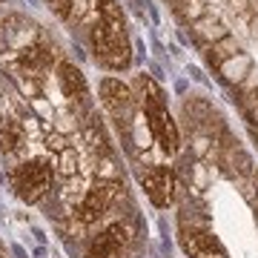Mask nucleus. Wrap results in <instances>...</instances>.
<instances>
[{
    "label": "nucleus",
    "mask_w": 258,
    "mask_h": 258,
    "mask_svg": "<svg viewBox=\"0 0 258 258\" xmlns=\"http://www.w3.org/2000/svg\"><path fill=\"white\" fill-rule=\"evenodd\" d=\"M49 9H55V15L60 18H69V12H72V0H46Z\"/></svg>",
    "instance_id": "obj_11"
},
{
    "label": "nucleus",
    "mask_w": 258,
    "mask_h": 258,
    "mask_svg": "<svg viewBox=\"0 0 258 258\" xmlns=\"http://www.w3.org/2000/svg\"><path fill=\"white\" fill-rule=\"evenodd\" d=\"M9 184L23 204H46L55 186V172L43 158H20L9 166Z\"/></svg>",
    "instance_id": "obj_1"
},
{
    "label": "nucleus",
    "mask_w": 258,
    "mask_h": 258,
    "mask_svg": "<svg viewBox=\"0 0 258 258\" xmlns=\"http://www.w3.org/2000/svg\"><path fill=\"white\" fill-rule=\"evenodd\" d=\"M57 83H60V92H63L66 101H72L75 106L78 103L89 101V86H86V78L72 60H60L57 63Z\"/></svg>",
    "instance_id": "obj_5"
},
{
    "label": "nucleus",
    "mask_w": 258,
    "mask_h": 258,
    "mask_svg": "<svg viewBox=\"0 0 258 258\" xmlns=\"http://www.w3.org/2000/svg\"><path fill=\"white\" fill-rule=\"evenodd\" d=\"M141 186H144V192L149 195V201L155 204L158 210L169 207L172 198H175V175H172V169L164 166V164L144 169V172H141Z\"/></svg>",
    "instance_id": "obj_4"
},
{
    "label": "nucleus",
    "mask_w": 258,
    "mask_h": 258,
    "mask_svg": "<svg viewBox=\"0 0 258 258\" xmlns=\"http://www.w3.org/2000/svg\"><path fill=\"white\" fill-rule=\"evenodd\" d=\"M89 43L95 49V57L101 60L106 69H129L132 63V55H129V43H126V35H120V32H112L109 26H103V23H95L89 29Z\"/></svg>",
    "instance_id": "obj_2"
},
{
    "label": "nucleus",
    "mask_w": 258,
    "mask_h": 258,
    "mask_svg": "<svg viewBox=\"0 0 258 258\" xmlns=\"http://www.w3.org/2000/svg\"><path fill=\"white\" fill-rule=\"evenodd\" d=\"M192 32H195V35H204V37H210L212 43H218V40H224V37L230 35V32H227V26H221L218 20H212V18H204V20H198Z\"/></svg>",
    "instance_id": "obj_9"
},
{
    "label": "nucleus",
    "mask_w": 258,
    "mask_h": 258,
    "mask_svg": "<svg viewBox=\"0 0 258 258\" xmlns=\"http://www.w3.org/2000/svg\"><path fill=\"white\" fill-rule=\"evenodd\" d=\"M52 52H49L46 46H37V43H29V46L20 49V55H18V63L23 72H32L37 78V75L43 72V69H49L52 66Z\"/></svg>",
    "instance_id": "obj_6"
},
{
    "label": "nucleus",
    "mask_w": 258,
    "mask_h": 258,
    "mask_svg": "<svg viewBox=\"0 0 258 258\" xmlns=\"http://www.w3.org/2000/svg\"><path fill=\"white\" fill-rule=\"evenodd\" d=\"M252 60L247 55H235L221 63V81L224 83H244V75H249Z\"/></svg>",
    "instance_id": "obj_7"
},
{
    "label": "nucleus",
    "mask_w": 258,
    "mask_h": 258,
    "mask_svg": "<svg viewBox=\"0 0 258 258\" xmlns=\"http://www.w3.org/2000/svg\"><path fill=\"white\" fill-rule=\"evenodd\" d=\"M258 86V69H249V78L241 83V89H255Z\"/></svg>",
    "instance_id": "obj_12"
},
{
    "label": "nucleus",
    "mask_w": 258,
    "mask_h": 258,
    "mask_svg": "<svg viewBox=\"0 0 258 258\" xmlns=\"http://www.w3.org/2000/svg\"><path fill=\"white\" fill-rule=\"evenodd\" d=\"M98 89H101L103 109L115 118V123L120 126V135H126L135 123V95L129 92V86L120 83L118 78H103Z\"/></svg>",
    "instance_id": "obj_3"
},
{
    "label": "nucleus",
    "mask_w": 258,
    "mask_h": 258,
    "mask_svg": "<svg viewBox=\"0 0 258 258\" xmlns=\"http://www.w3.org/2000/svg\"><path fill=\"white\" fill-rule=\"evenodd\" d=\"M184 15L189 20H195L198 15H204V0H184Z\"/></svg>",
    "instance_id": "obj_10"
},
{
    "label": "nucleus",
    "mask_w": 258,
    "mask_h": 258,
    "mask_svg": "<svg viewBox=\"0 0 258 258\" xmlns=\"http://www.w3.org/2000/svg\"><path fill=\"white\" fill-rule=\"evenodd\" d=\"M98 15H101L103 26H109L112 32L126 35V26H123V12H120L118 0H98Z\"/></svg>",
    "instance_id": "obj_8"
},
{
    "label": "nucleus",
    "mask_w": 258,
    "mask_h": 258,
    "mask_svg": "<svg viewBox=\"0 0 258 258\" xmlns=\"http://www.w3.org/2000/svg\"><path fill=\"white\" fill-rule=\"evenodd\" d=\"M232 3V12H244L249 6V0H230Z\"/></svg>",
    "instance_id": "obj_13"
}]
</instances>
